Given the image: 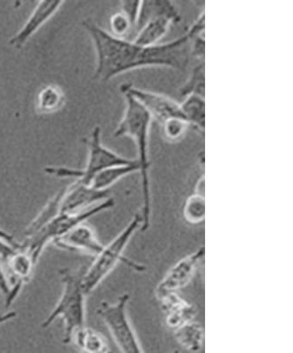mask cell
<instances>
[{"instance_id":"cell-1","label":"cell","mask_w":293,"mask_h":353,"mask_svg":"<svg viewBox=\"0 0 293 353\" xmlns=\"http://www.w3.org/2000/svg\"><path fill=\"white\" fill-rule=\"evenodd\" d=\"M82 25L96 49V80L108 81L124 72L153 66L184 72L190 65L191 40L188 33L171 42L143 46L112 36L90 19L82 21Z\"/></svg>"},{"instance_id":"cell-2","label":"cell","mask_w":293,"mask_h":353,"mask_svg":"<svg viewBox=\"0 0 293 353\" xmlns=\"http://www.w3.org/2000/svg\"><path fill=\"white\" fill-rule=\"evenodd\" d=\"M126 103L124 116L114 132L115 137H130L137 148V161L140 165L143 193V207L140 211L142 216L141 231L146 232L150 227L151 201L149 171L150 130L153 119L146 110L130 94L121 91Z\"/></svg>"},{"instance_id":"cell-3","label":"cell","mask_w":293,"mask_h":353,"mask_svg":"<svg viewBox=\"0 0 293 353\" xmlns=\"http://www.w3.org/2000/svg\"><path fill=\"white\" fill-rule=\"evenodd\" d=\"M87 267L76 270H59L58 275L62 283V293L58 303L43 321L42 327L52 325L56 320L62 319L64 323V343H70L75 331L86 326V298L83 288V277Z\"/></svg>"},{"instance_id":"cell-4","label":"cell","mask_w":293,"mask_h":353,"mask_svg":"<svg viewBox=\"0 0 293 353\" xmlns=\"http://www.w3.org/2000/svg\"><path fill=\"white\" fill-rule=\"evenodd\" d=\"M141 226L142 216L140 213H137L114 239L108 245H104L102 250L94 258L92 264L87 267L83 277V288L87 295L94 292L120 263L126 264L135 270L144 271L143 265L135 263L124 255L125 248L133 237L134 233L141 229Z\"/></svg>"},{"instance_id":"cell-5","label":"cell","mask_w":293,"mask_h":353,"mask_svg":"<svg viewBox=\"0 0 293 353\" xmlns=\"http://www.w3.org/2000/svg\"><path fill=\"white\" fill-rule=\"evenodd\" d=\"M84 143L86 144L88 150L85 168L49 166L44 169V172L47 174L58 178H74L75 181L87 185L93 176L103 170L138 163L137 159H127L104 146L102 143V130L99 127L94 128L89 137L84 139Z\"/></svg>"},{"instance_id":"cell-6","label":"cell","mask_w":293,"mask_h":353,"mask_svg":"<svg viewBox=\"0 0 293 353\" xmlns=\"http://www.w3.org/2000/svg\"><path fill=\"white\" fill-rule=\"evenodd\" d=\"M115 204L114 199L110 197L108 200L104 201L90 209L81 211V212L59 214L55 219L44 226L40 231L34 233L31 237L25 239L23 242L20 243V247L30 252L34 259L39 263L44 249L50 243L52 244L56 239L61 237L66 232L71 231L72 229L81 223H87L88 219H92L98 214L112 209L115 207Z\"/></svg>"},{"instance_id":"cell-7","label":"cell","mask_w":293,"mask_h":353,"mask_svg":"<svg viewBox=\"0 0 293 353\" xmlns=\"http://www.w3.org/2000/svg\"><path fill=\"white\" fill-rule=\"evenodd\" d=\"M141 26L133 42L143 46L160 43L173 24L181 21V15L174 2L168 0H149L142 6Z\"/></svg>"},{"instance_id":"cell-8","label":"cell","mask_w":293,"mask_h":353,"mask_svg":"<svg viewBox=\"0 0 293 353\" xmlns=\"http://www.w3.org/2000/svg\"><path fill=\"white\" fill-rule=\"evenodd\" d=\"M130 294L119 296L115 303L102 301L97 309L98 316L102 320L122 353H144L131 326L127 314Z\"/></svg>"},{"instance_id":"cell-9","label":"cell","mask_w":293,"mask_h":353,"mask_svg":"<svg viewBox=\"0 0 293 353\" xmlns=\"http://www.w3.org/2000/svg\"><path fill=\"white\" fill-rule=\"evenodd\" d=\"M120 90L130 94L160 125L169 119H184L181 105L166 94L142 90L130 83L122 84Z\"/></svg>"},{"instance_id":"cell-10","label":"cell","mask_w":293,"mask_h":353,"mask_svg":"<svg viewBox=\"0 0 293 353\" xmlns=\"http://www.w3.org/2000/svg\"><path fill=\"white\" fill-rule=\"evenodd\" d=\"M110 198L109 190L100 191L75 181L62 189L60 214L81 212Z\"/></svg>"},{"instance_id":"cell-11","label":"cell","mask_w":293,"mask_h":353,"mask_svg":"<svg viewBox=\"0 0 293 353\" xmlns=\"http://www.w3.org/2000/svg\"><path fill=\"white\" fill-rule=\"evenodd\" d=\"M206 254V248L201 247L194 253L182 258L176 263L163 277L162 281L158 283L155 288V295L162 293L175 292L184 288L191 281L192 277L198 265Z\"/></svg>"},{"instance_id":"cell-12","label":"cell","mask_w":293,"mask_h":353,"mask_svg":"<svg viewBox=\"0 0 293 353\" xmlns=\"http://www.w3.org/2000/svg\"><path fill=\"white\" fill-rule=\"evenodd\" d=\"M6 272L10 280L12 290L11 302L20 295L24 285L30 282L32 279L37 261L26 249L19 248L5 259Z\"/></svg>"},{"instance_id":"cell-13","label":"cell","mask_w":293,"mask_h":353,"mask_svg":"<svg viewBox=\"0 0 293 353\" xmlns=\"http://www.w3.org/2000/svg\"><path fill=\"white\" fill-rule=\"evenodd\" d=\"M63 250L82 252L96 257L102 250L104 245L97 238L94 230L87 223L72 229L52 243Z\"/></svg>"},{"instance_id":"cell-14","label":"cell","mask_w":293,"mask_h":353,"mask_svg":"<svg viewBox=\"0 0 293 353\" xmlns=\"http://www.w3.org/2000/svg\"><path fill=\"white\" fill-rule=\"evenodd\" d=\"M63 4V1L39 2L23 26L9 41V44L15 49L22 48L47 21L54 17Z\"/></svg>"},{"instance_id":"cell-15","label":"cell","mask_w":293,"mask_h":353,"mask_svg":"<svg viewBox=\"0 0 293 353\" xmlns=\"http://www.w3.org/2000/svg\"><path fill=\"white\" fill-rule=\"evenodd\" d=\"M155 296L165 314L166 324L169 329L175 331L193 321L197 315L194 305L180 297L177 292H169Z\"/></svg>"},{"instance_id":"cell-16","label":"cell","mask_w":293,"mask_h":353,"mask_svg":"<svg viewBox=\"0 0 293 353\" xmlns=\"http://www.w3.org/2000/svg\"><path fill=\"white\" fill-rule=\"evenodd\" d=\"M82 353H108V342L102 333L84 326L75 331L71 342Z\"/></svg>"},{"instance_id":"cell-17","label":"cell","mask_w":293,"mask_h":353,"mask_svg":"<svg viewBox=\"0 0 293 353\" xmlns=\"http://www.w3.org/2000/svg\"><path fill=\"white\" fill-rule=\"evenodd\" d=\"M182 115L191 129L202 135L206 131V101L198 94H188L180 103Z\"/></svg>"},{"instance_id":"cell-18","label":"cell","mask_w":293,"mask_h":353,"mask_svg":"<svg viewBox=\"0 0 293 353\" xmlns=\"http://www.w3.org/2000/svg\"><path fill=\"white\" fill-rule=\"evenodd\" d=\"M65 103V94L58 85H46L37 94L36 107L40 114L50 115L58 112Z\"/></svg>"},{"instance_id":"cell-19","label":"cell","mask_w":293,"mask_h":353,"mask_svg":"<svg viewBox=\"0 0 293 353\" xmlns=\"http://www.w3.org/2000/svg\"><path fill=\"white\" fill-rule=\"evenodd\" d=\"M136 172H140L138 163H133V165L111 167V168L96 173L88 182L87 185H90L96 190H109V188L120 179Z\"/></svg>"},{"instance_id":"cell-20","label":"cell","mask_w":293,"mask_h":353,"mask_svg":"<svg viewBox=\"0 0 293 353\" xmlns=\"http://www.w3.org/2000/svg\"><path fill=\"white\" fill-rule=\"evenodd\" d=\"M174 332L176 341L188 352L197 353L203 348L204 330L197 321H191Z\"/></svg>"},{"instance_id":"cell-21","label":"cell","mask_w":293,"mask_h":353,"mask_svg":"<svg viewBox=\"0 0 293 353\" xmlns=\"http://www.w3.org/2000/svg\"><path fill=\"white\" fill-rule=\"evenodd\" d=\"M61 195L62 190L50 199L45 206L43 208V210L40 211L39 215L34 217L32 222L25 230V239L31 237L34 233L40 231L41 229L48 225V223L59 215Z\"/></svg>"},{"instance_id":"cell-22","label":"cell","mask_w":293,"mask_h":353,"mask_svg":"<svg viewBox=\"0 0 293 353\" xmlns=\"http://www.w3.org/2000/svg\"><path fill=\"white\" fill-rule=\"evenodd\" d=\"M182 97L198 94L206 97V61H195L190 77L180 90Z\"/></svg>"},{"instance_id":"cell-23","label":"cell","mask_w":293,"mask_h":353,"mask_svg":"<svg viewBox=\"0 0 293 353\" xmlns=\"http://www.w3.org/2000/svg\"><path fill=\"white\" fill-rule=\"evenodd\" d=\"M184 217L190 225H197L206 219V200L204 195L195 193L186 200L184 207Z\"/></svg>"},{"instance_id":"cell-24","label":"cell","mask_w":293,"mask_h":353,"mask_svg":"<svg viewBox=\"0 0 293 353\" xmlns=\"http://www.w3.org/2000/svg\"><path fill=\"white\" fill-rule=\"evenodd\" d=\"M109 32L116 37L122 39L133 40L135 36V28L132 25L130 19L127 15L120 10L113 14L109 21Z\"/></svg>"},{"instance_id":"cell-25","label":"cell","mask_w":293,"mask_h":353,"mask_svg":"<svg viewBox=\"0 0 293 353\" xmlns=\"http://www.w3.org/2000/svg\"><path fill=\"white\" fill-rule=\"evenodd\" d=\"M164 139L169 143H177L184 138L190 125L184 119L173 118L160 125Z\"/></svg>"},{"instance_id":"cell-26","label":"cell","mask_w":293,"mask_h":353,"mask_svg":"<svg viewBox=\"0 0 293 353\" xmlns=\"http://www.w3.org/2000/svg\"><path fill=\"white\" fill-rule=\"evenodd\" d=\"M140 5L141 1H134V0H132V1L125 0V1L120 2L121 11L124 12V14L127 15L128 18L130 19V21L135 28V33H136L137 21L138 14H140Z\"/></svg>"},{"instance_id":"cell-27","label":"cell","mask_w":293,"mask_h":353,"mask_svg":"<svg viewBox=\"0 0 293 353\" xmlns=\"http://www.w3.org/2000/svg\"><path fill=\"white\" fill-rule=\"evenodd\" d=\"M0 294L4 297L6 307H10L12 305L10 280H9L8 272L1 264H0Z\"/></svg>"},{"instance_id":"cell-28","label":"cell","mask_w":293,"mask_h":353,"mask_svg":"<svg viewBox=\"0 0 293 353\" xmlns=\"http://www.w3.org/2000/svg\"><path fill=\"white\" fill-rule=\"evenodd\" d=\"M15 249L17 248H14V245L9 244V243L4 241V239L0 238V258H2L3 260L8 258L9 255L15 250Z\"/></svg>"},{"instance_id":"cell-29","label":"cell","mask_w":293,"mask_h":353,"mask_svg":"<svg viewBox=\"0 0 293 353\" xmlns=\"http://www.w3.org/2000/svg\"><path fill=\"white\" fill-rule=\"evenodd\" d=\"M0 238L4 239L6 242H8L9 244L14 245V248H20V242H18L17 239H14V236L10 234V233L4 231L1 227H0Z\"/></svg>"},{"instance_id":"cell-30","label":"cell","mask_w":293,"mask_h":353,"mask_svg":"<svg viewBox=\"0 0 293 353\" xmlns=\"http://www.w3.org/2000/svg\"><path fill=\"white\" fill-rule=\"evenodd\" d=\"M17 316V313L15 311H8L6 312V313L0 314V326L8 323V321L14 320Z\"/></svg>"},{"instance_id":"cell-31","label":"cell","mask_w":293,"mask_h":353,"mask_svg":"<svg viewBox=\"0 0 293 353\" xmlns=\"http://www.w3.org/2000/svg\"><path fill=\"white\" fill-rule=\"evenodd\" d=\"M173 353H181V352H180L178 351V350H175V352H173Z\"/></svg>"},{"instance_id":"cell-32","label":"cell","mask_w":293,"mask_h":353,"mask_svg":"<svg viewBox=\"0 0 293 353\" xmlns=\"http://www.w3.org/2000/svg\"><path fill=\"white\" fill-rule=\"evenodd\" d=\"M108 353H112V352H108Z\"/></svg>"}]
</instances>
